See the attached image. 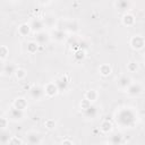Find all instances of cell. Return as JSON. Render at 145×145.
Returning a JSON list of instances; mask_svg holds the SVG:
<instances>
[{
    "label": "cell",
    "mask_w": 145,
    "mask_h": 145,
    "mask_svg": "<svg viewBox=\"0 0 145 145\" xmlns=\"http://www.w3.org/2000/svg\"><path fill=\"white\" fill-rule=\"evenodd\" d=\"M10 117H11L14 120L20 119V118L23 117V111H22L20 109H18V108H15V109L11 110V112H10Z\"/></svg>",
    "instance_id": "obj_1"
},
{
    "label": "cell",
    "mask_w": 145,
    "mask_h": 145,
    "mask_svg": "<svg viewBox=\"0 0 145 145\" xmlns=\"http://www.w3.org/2000/svg\"><path fill=\"white\" fill-rule=\"evenodd\" d=\"M27 142L31 143V144H36V143H40V136L35 133H31L28 134L27 136Z\"/></svg>",
    "instance_id": "obj_2"
},
{
    "label": "cell",
    "mask_w": 145,
    "mask_h": 145,
    "mask_svg": "<svg viewBox=\"0 0 145 145\" xmlns=\"http://www.w3.org/2000/svg\"><path fill=\"white\" fill-rule=\"evenodd\" d=\"M31 94H32V96H33L34 99H40L41 95H42V89H41L39 86L33 87V88L31 89Z\"/></svg>",
    "instance_id": "obj_3"
},
{
    "label": "cell",
    "mask_w": 145,
    "mask_h": 145,
    "mask_svg": "<svg viewBox=\"0 0 145 145\" xmlns=\"http://www.w3.org/2000/svg\"><path fill=\"white\" fill-rule=\"evenodd\" d=\"M9 138H10V135L8 131H6V130L0 131V143H8Z\"/></svg>",
    "instance_id": "obj_4"
},
{
    "label": "cell",
    "mask_w": 145,
    "mask_h": 145,
    "mask_svg": "<svg viewBox=\"0 0 145 145\" xmlns=\"http://www.w3.org/2000/svg\"><path fill=\"white\" fill-rule=\"evenodd\" d=\"M42 27H43V25H42V23L40 20H34L33 24H32V28L34 31H41Z\"/></svg>",
    "instance_id": "obj_5"
},
{
    "label": "cell",
    "mask_w": 145,
    "mask_h": 145,
    "mask_svg": "<svg viewBox=\"0 0 145 145\" xmlns=\"http://www.w3.org/2000/svg\"><path fill=\"white\" fill-rule=\"evenodd\" d=\"M36 39H37V41H39L40 43H43V42H45V41L48 40V35H46L45 33H40Z\"/></svg>",
    "instance_id": "obj_6"
},
{
    "label": "cell",
    "mask_w": 145,
    "mask_h": 145,
    "mask_svg": "<svg viewBox=\"0 0 145 145\" xmlns=\"http://www.w3.org/2000/svg\"><path fill=\"white\" fill-rule=\"evenodd\" d=\"M129 84V78H127V77H122L120 80H119V85L120 86H126V85H128Z\"/></svg>",
    "instance_id": "obj_7"
},
{
    "label": "cell",
    "mask_w": 145,
    "mask_h": 145,
    "mask_svg": "<svg viewBox=\"0 0 145 145\" xmlns=\"http://www.w3.org/2000/svg\"><path fill=\"white\" fill-rule=\"evenodd\" d=\"M140 92V88L138 87V86H131L130 88H129V93H131V94H138Z\"/></svg>",
    "instance_id": "obj_8"
},
{
    "label": "cell",
    "mask_w": 145,
    "mask_h": 145,
    "mask_svg": "<svg viewBox=\"0 0 145 145\" xmlns=\"http://www.w3.org/2000/svg\"><path fill=\"white\" fill-rule=\"evenodd\" d=\"M3 70V65H2V62L0 61V71H2Z\"/></svg>",
    "instance_id": "obj_9"
},
{
    "label": "cell",
    "mask_w": 145,
    "mask_h": 145,
    "mask_svg": "<svg viewBox=\"0 0 145 145\" xmlns=\"http://www.w3.org/2000/svg\"><path fill=\"white\" fill-rule=\"evenodd\" d=\"M40 1H42V2H45V1H48V0H40Z\"/></svg>",
    "instance_id": "obj_10"
}]
</instances>
